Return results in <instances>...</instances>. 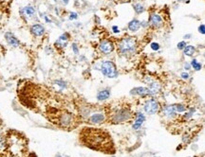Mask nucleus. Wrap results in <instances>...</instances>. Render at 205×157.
<instances>
[{
	"instance_id": "1",
	"label": "nucleus",
	"mask_w": 205,
	"mask_h": 157,
	"mask_svg": "<svg viewBox=\"0 0 205 157\" xmlns=\"http://www.w3.org/2000/svg\"><path fill=\"white\" fill-rule=\"evenodd\" d=\"M79 139L81 144L91 150L108 154L115 152L112 137L104 130L85 127L80 132Z\"/></svg>"
},
{
	"instance_id": "2",
	"label": "nucleus",
	"mask_w": 205,
	"mask_h": 157,
	"mask_svg": "<svg viewBox=\"0 0 205 157\" xmlns=\"http://www.w3.org/2000/svg\"><path fill=\"white\" fill-rule=\"evenodd\" d=\"M137 42L134 37H126L121 40L118 45V49L122 54H130L135 51Z\"/></svg>"
},
{
	"instance_id": "3",
	"label": "nucleus",
	"mask_w": 205,
	"mask_h": 157,
	"mask_svg": "<svg viewBox=\"0 0 205 157\" xmlns=\"http://www.w3.org/2000/svg\"><path fill=\"white\" fill-rule=\"evenodd\" d=\"M161 109V104L160 102L154 99V97H150L149 100H147L145 101L144 105H143V111L146 115H156L158 114Z\"/></svg>"
},
{
	"instance_id": "4",
	"label": "nucleus",
	"mask_w": 205,
	"mask_h": 157,
	"mask_svg": "<svg viewBox=\"0 0 205 157\" xmlns=\"http://www.w3.org/2000/svg\"><path fill=\"white\" fill-rule=\"evenodd\" d=\"M101 72L104 77L108 78H114L118 76V71H117L116 65L111 61H105L102 64Z\"/></svg>"
},
{
	"instance_id": "5",
	"label": "nucleus",
	"mask_w": 205,
	"mask_h": 157,
	"mask_svg": "<svg viewBox=\"0 0 205 157\" xmlns=\"http://www.w3.org/2000/svg\"><path fill=\"white\" fill-rule=\"evenodd\" d=\"M132 117V113L129 109H120L117 111L113 117H112V122L113 123H122V122H124V121H127L129 120Z\"/></svg>"
},
{
	"instance_id": "6",
	"label": "nucleus",
	"mask_w": 205,
	"mask_h": 157,
	"mask_svg": "<svg viewBox=\"0 0 205 157\" xmlns=\"http://www.w3.org/2000/svg\"><path fill=\"white\" fill-rule=\"evenodd\" d=\"M161 111L162 116L165 117V119H175V117L178 115V113H177V110H176L175 104L165 105L164 107L161 108Z\"/></svg>"
},
{
	"instance_id": "7",
	"label": "nucleus",
	"mask_w": 205,
	"mask_h": 157,
	"mask_svg": "<svg viewBox=\"0 0 205 157\" xmlns=\"http://www.w3.org/2000/svg\"><path fill=\"white\" fill-rule=\"evenodd\" d=\"M130 95L132 96H139V97H151V92L148 87L140 86V87H134L130 90Z\"/></svg>"
},
{
	"instance_id": "8",
	"label": "nucleus",
	"mask_w": 205,
	"mask_h": 157,
	"mask_svg": "<svg viewBox=\"0 0 205 157\" xmlns=\"http://www.w3.org/2000/svg\"><path fill=\"white\" fill-rule=\"evenodd\" d=\"M99 49L102 53H104L105 55L110 54L114 50V45L109 40H104L99 45Z\"/></svg>"
},
{
	"instance_id": "9",
	"label": "nucleus",
	"mask_w": 205,
	"mask_h": 157,
	"mask_svg": "<svg viewBox=\"0 0 205 157\" xmlns=\"http://www.w3.org/2000/svg\"><path fill=\"white\" fill-rule=\"evenodd\" d=\"M145 119H146L145 115H144L142 113L139 112L138 114L136 115L135 121H134V123H133V125H132V128H133V130H135V131H138V130H140V129L142 128V124L144 123Z\"/></svg>"
},
{
	"instance_id": "10",
	"label": "nucleus",
	"mask_w": 205,
	"mask_h": 157,
	"mask_svg": "<svg viewBox=\"0 0 205 157\" xmlns=\"http://www.w3.org/2000/svg\"><path fill=\"white\" fill-rule=\"evenodd\" d=\"M89 121L91 124H96V125L103 124L105 121V115L103 113H95V114H92L89 116Z\"/></svg>"
},
{
	"instance_id": "11",
	"label": "nucleus",
	"mask_w": 205,
	"mask_h": 157,
	"mask_svg": "<svg viewBox=\"0 0 205 157\" xmlns=\"http://www.w3.org/2000/svg\"><path fill=\"white\" fill-rule=\"evenodd\" d=\"M163 24V19L161 15L159 14H151L149 18V25L154 27H159Z\"/></svg>"
},
{
	"instance_id": "12",
	"label": "nucleus",
	"mask_w": 205,
	"mask_h": 157,
	"mask_svg": "<svg viewBox=\"0 0 205 157\" xmlns=\"http://www.w3.org/2000/svg\"><path fill=\"white\" fill-rule=\"evenodd\" d=\"M5 38H6L8 44L9 46H13V47H16V46H18L19 45H20V42H19L18 39L13 33H11V32H7L5 34Z\"/></svg>"
},
{
	"instance_id": "13",
	"label": "nucleus",
	"mask_w": 205,
	"mask_h": 157,
	"mask_svg": "<svg viewBox=\"0 0 205 157\" xmlns=\"http://www.w3.org/2000/svg\"><path fill=\"white\" fill-rule=\"evenodd\" d=\"M67 43H68V34L64 33L57 39V41L55 42V46L59 48H65Z\"/></svg>"
},
{
	"instance_id": "14",
	"label": "nucleus",
	"mask_w": 205,
	"mask_h": 157,
	"mask_svg": "<svg viewBox=\"0 0 205 157\" xmlns=\"http://www.w3.org/2000/svg\"><path fill=\"white\" fill-rule=\"evenodd\" d=\"M31 32L35 36H42L45 33V27L41 24H34L31 27Z\"/></svg>"
},
{
	"instance_id": "15",
	"label": "nucleus",
	"mask_w": 205,
	"mask_h": 157,
	"mask_svg": "<svg viewBox=\"0 0 205 157\" xmlns=\"http://www.w3.org/2000/svg\"><path fill=\"white\" fill-rule=\"evenodd\" d=\"M149 90H150V92H151V96L153 97V96H155V95H157V94H159L160 92H161V85L159 83V82H150L149 83Z\"/></svg>"
},
{
	"instance_id": "16",
	"label": "nucleus",
	"mask_w": 205,
	"mask_h": 157,
	"mask_svg": "<svg viewBox=\"0 0 205 157\" xmlns=\"http://www.w3.org/2000/svg\"><path fill=\"white\" fill-rule=\"evenodd\" d=\"M109 97H110V91L108 89H103L97 94V100L99 101H104V100H108Z\"/></svg>"
},
{
	"instance_id": "17",
	"label": "nucleus",
	"mask_w": 205,
	"mask_h": 157,
	"mask_svg": "<svg viewBox=\"0 0 205 157\" xmlns=\"http://www.w3.org/2000/svg\"><path fill=\"white\" fill-rule=\"evenodd\" d=\"M141 22L138 20V19H133V20H131L128 24V29L130 31L132 32H136L138 31L140 27H141Z\"/></svg>"
},
{
	"instance_id": "18",
	"label": "nucleus",
	"mask_w": 205,
	"mask_h": 157,
	"mask_svg": "<svg viewBox=\"0 0 205 157\" xmlns=\"http://www.w3.org/2000/svg\"><path fill=\"white\" fill-rule=\"evenodd\" d=\"M20 13H21L23 15L27 16V17H32V16L34 15V13H35V9H34V8H33L32 6L28 5V6L24 7V8L21 9V12H20Z\"/></svg>"
},
{
	"instance_id": "19",
	"label": "nucleus",
	"mask_w": 205,
	"mask_h": 157,
	"mask_svg": "<svg viewBox=\"0 0 205 157\" xmlns=\"http://www.w3.org/2000/svg\"><path fill=\"white\" fill-rule=\"evenodd\" d=\"M183 50H184L185 55L188 56V57H192L195 54V52H196V47H195L194 46H187Z\"/></svg>"
},
{
	"instance_id": "20",
	"label": "nucleus",
	"mask_w": 205,
	"mask_h": 157,
	"mask_svg": "<svg viewBox=\"0 0 205 157\" xmlns=\"http://www.w3.org/2000/svg\"><path fill=\"white\" fill-rule=\"evenodd\" d=\"M191 65H192V68L195 70V71H200L201 68H202V64L198 62L197 59H193V60L191 61Z\"/></svg>"
},
{
	"instance_id": "21",
	"label": "nucleus",
	"mask_w": 205,
	"mask_h": 157,
	"mask_svg": "<svg viewBox=\"0 0 205 157\" xmlns=\"http://www.w3.org/2000/svg\"><path fill=\"white\" fill-rule=\"evenodd\" d=\"M175 106H176V110H177L178 114H184L185 112L188 110L187 107L185 106L183 103H176Z\"/></svg>"
},
{
	"instance_id": "22",
	"label": "nucleus",
	"mask_w": 205,
	"mask_h": 157,
	"mask_svg": "<svg viewBox=\"0 0 205 157\" xmlns=\"http://www.w3.org/2000/svg\"><path fill=\"white\" fill-rule=\"evenodd\" d=\"M133 8H134V9H135L136 13H138V14L142 13L145 11L144 7H143L142 4H140V3H137V4H135V5L133 6Z\"/></svg>"
},
{
	"instance_id": "23",
	"label": "nucleus",
	"mask_w": 205,
	"mask_h": 157,
	"mask_svg": "<svg viewBox=\"0 0 205 157\" xmlns=\"http://www.w3.org/2000/svg\"><path fill=\"white\" fill-rule=\"evenodd\" d=\"M177 46H178V48H179L180 50H183L184 48L187 46V44H186V42H185V41H181V42H180V43L178 44Z\"/></svg>"
},
{
	"instance_id": "24",
	"label": "nucleus",
	"mask_w": 205,
	"mask_h": 157,
	"mask_svg": "<svg viewBox=\"0 0 205 157\" xmlns=\"http://www.w3.org/2000/svg\"><path fill=\"white\" fill-rule=\"evenodd\" d=\"M151 48L154 51H158L160 49V45L158 43H156V42H153L151 44Z\"/></svg>"
},
{
	"instance_id": "25",
	"label": "nucleus",
	"mask_w": 205,
	"mask_h": 157,
	"mask_svg": "<svg viewBox=\"0 0 205 157\" xmlns=\"http://www.w3.org/2000/svg\"><path fill=\"white\" fill-rule=\"evenodd\" d=\"M198 31L200 34H203L205 35V25H200L198 28Z\"/></svg>"
},
{
	"instance_id": "26",
	"label": "nucleus",
	"mask_w": 205,
	"mask_h": 157,
	"mask_svg": "<svg viewBox=\"0 0 205 157\" xmlns=\"http://www.w3.org/2000/svg\"><path fill=\"white\" fill-rule=\"evenodd\" d=\"M55 83L58 84V85H59L60 87H62V88H66V83L64 81H56Z\"/></svg>"
},
{
	"instance_id": "27",
	"label": "nucleus",
	"mask_w": 205,
	"mask_h": 157,
	"mask_svg": "<svg viewBox=\"0 0 205 157\" xmlns=\"http://www.w3.org/2000/svg\"><path fill=\"white\" fill-rule=\"evenodd\" d=\"M180 77H181V78H183V80H188L189 78V74L187 73V72H181V74H180Z\"/></svg>"
},
{
	"instance_id": "28",
	"label": "nucleus",
	"mask_w": 205,
	"mask_h": 157,
	"mask_svg": "<svg viewBox=\"0 0 205 157\" xmlns=\"http://www.w3.org/2000/svg\"><path fill=\"white\" fill-rule=\"evenodd\" d=\"M183 68L186 71H189V70H191V68H192V65H191V64L190 63H185L184 64V65H183Z\"/></svg>"
},
{
	"instance_id": "29",
	"label": "nucleus",
	"mask_w": 205,
	"mask_h": 157,
	"mask_svg": "<svg viewBox=\"0 0 205 157\" xmlns=\"http://www.w3.org/2000/svg\"><path fill=\"white\" fill-rule=\"evenodd\" d=\"M78 18V14L76 13H70V20H75V19H77Z\"/></svg>"
},
{
	"instance_id": "30",
	"label": "nucleus",
	"mask_w": 205,
	"mask_h": 157,
	"mask_svg": "<svg viewBox=\"0 0 205 157\" xmlns=\"http://www.w3.org/2000/svg\"><path fill=\"white\" fill-rule=\"evenodd\" d=\"M72 50H73L74 54H78V53H79V49H78V46H77V45L75 43L72 44Z\"/></svg>"
},
{
	"instance_id": "31",
	"label": "nucleus",
	"mask_w": 205,
	"mask_h": 157,
	"mask_svg": "<svg viewBox=\"0 0 205 157\" xmlns=\"http://www.w3.org/2000/svg\"><path fill=\"white\" fill-rule=\"evenodd\" d=\"M112 31H113L114 33H119L120 32V29L118 28V27H117V26H113L112 27Z\"/></svg>"
},
{
	"instance_id": "32",
	"label": "nucleus",
	"mask_w": 205,
	"mask_h": 157,
	"mask_svg": "<svg viewBox=\"0 0 205 157\" xmlns=\"http://www.w3.org/2000/svg\"><path fill=\"white\" fill-rule=\"evenodd\" d=\"M183 38H184V39H189V38H191V34H186V35H184Z\"/></svg>"
},
{
	"instance_id": "33",
	"label": "nucleus",
	"mask_w": 205,
	"mask_h": 157,
	"mask_svg": "<svg viewBox=\"0 0 205 157\" xmlns=\"http://www.w3.org/2000/svg\"><path fill=\"white\" fill-rule=\"evenodd\" d=\"M56 157H64V156H62V155H56Z\"/></svg>"
},
{
	"instance_id": "34",
	"label": "nucleus",
	"mask_w": 205,
	"mask_h": 157,
	"mask_svg": "<svg viewBox=\"0 0 205 157\" xmlns=\"http://www.w3.org/2000/svg\"><path fill=\"white\" fill-rule=\"evenodd\" d=\"M153 157H157V156H153Z\"/></svg>"
},
{
	"instance_id": "35",
	"label": "nucleus",
	"mask_w": 205,
	"mask_h": 157,
	"mask_svg": "<svg viewBox=\"0 0 205 157\" xmlns=\"http://www.w3.org/2000/svg\"><path fill=\"white\" fill-rule=\"evenodd\" d=\"M204 68H205V65H204Z\"/></svg>"
},
{
	"instance_id": "36",
	"label": "nucleus",
	"mask_w": 205,
	"mask_h": 157,
	"mask_svg": "<svg viewBox=\"0 0 205 157\" xmlns=\"http://www.w3.org/2000/svg\"><path fill=\"white\" fill-rule=\"evenodd\" d=\"M189 157H190V156H189Z\"/></svg>"
}]
</instances>
